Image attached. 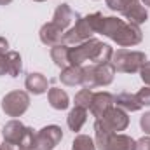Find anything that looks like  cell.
Masks as SVG:
<instances>
[{"label":"cell","mask_w":150,"mask_h":150,"mask_svg":"<svg viewBox=\"0 0 150 150\" xmlns=\"http://www.w3.org/2000/svg\"><path fill=\"white\" fill-rule=\"evenodd\" d=\"M136 150H150V136L145 134L143 138L136 140Z\"/></svg>","instance_id":"obj_29"},{"label":"cell","mask_w":150,"mask_h":150,"mask_svg":"<svg viewBox=\"0 0 150 150\" xmlns=\"http://www.w3.org/2000/svg\"><path fill=\"white\" fill-rule=\"evenodd\" d=\"M93 35H94V30H93V26H91L89 18H87V16H80V18L75 21L74 26L65 32L63 44L68 45V47H74V45H79V44H82V42L93 38Z\"/></svg>","instance_id":"obj_6"},{"label":"cell","mask_w":150,"mask_h":150,"mask_svg":"<svg viewBox=\"0 0 150 150\" xmlns=\"http://www.w3.org/2000/svg\"><path fill=\"white\" fill-rule=\"evenodd\" d=\"M86 120H87V110L80 108V107H74L68 113V117H67V124H68L70 131H74V133H79L82 129Z\"/></svg>","instance_id":"obj_20"},{"label":"cell","mask_w":150,"mask_h":150,"mask_svg":"<svg viewBox=\"0 0 150 150\" xmlns=\"http://www.w3.org/2000/svg\"><path fill=\"white\" fill-rule=\"evenodd\" d=\"M0 150H19L16 145H12V143H9V142H4L2 145H0Z\"/></svg>","instance_id":"obj_32"},{"label":"cell","mask_w":150,"mask_h":150,"mask_svg":"<svg viewBox=\"0 0 150 150\" xmlns=\"http://www.w3.org/2000/svg\"><path fill=\"white\" fill-rule=\"evenodd\" d=\"M115 107L122 108L124 112H138V110L143 108L142 103H140V100H138V96L133 94V93H126V91L119 93L115 96Z\"/></svg>","instance_id":"obj_17"},{"label":"cell","mask_w":150,"mask_h":150,"mask_svg":"<svg viewBox=\"0 0 150 150\" xmlns=\"http://www.w3.org/2000/svg\"><path fill=\"white\" fill-rule=\"evenodd\" d=\"M112 107H115V96H113L112 93H108V91H98L93 96L89 112L93 113V117L101 119Z\"/></svg>","instance_id":"obj_9"},{"label":"cell","mask_w":150,"mask_h":150,"mask_svg":"<svg viewBox=\"0 0 150 150\" xmlns=\"http://www.w3.org/2000/svg\"><path fill=\"white\" fill-rule=\"evenodd\" d=\"M7 63H9V75L11 77H19L23 72V59L18 51H7Z\"/></svg>","instance_id":"obj_22"},{"label":"cell","mask_w":150,"mask_h":150,"mask_svg":"<svg viewBox=\"0 0 150 150\" xmlns=\"http://www.w3.org/2000/svg\"><path fill=\"white\" fill-rule=\"evenodd\" d=\"M25 87H26V91L30 94L40 96V94L49 91V80H47L45 75L40 74V72H30L26 75V79H25Z\"/></svg>","instance_id":"obj_14"},{"label":"cell","mask_w":150,"mask_h":150,"mask_svg":"<svg viewBox=\"0 0 150 150\" xmlns=\"http://www.w3.org/2000/svg\"><path fill=\"white\" fill-rule=\"evenodd\" d=\"M112 54L113 49L108 44L93 37L79 45L70 47L68 59H70V65H75V67H82L87 61L91 65H100V63H108L112 59Z\"/></svg>","instance_id":"obj_1"},{"label":"cell","mask_w":150,"mask_h":150,"mask_svg":"<svg viewBox=\"0 0 150 150\" xmlns=\"http://www.w3.org/2000/svg\"><path fill=\"white\" fill-rule=\"evenodd\" d=\"M93 96H94L93 89H87V87L80 89V91L75 94V107H80V108H86V110H89V107H91V101H93Z\"/></svg>","instance_id":"obj_24"},{"label":"cell","mask_w":150,"mask_h":150,"mask_svg":"<svg viewBox=\"0 0 150 150\" xmlns=\"http://www.w3.org/2000/svg\"><path fill=\"white\" fill-rule=\"evenodd\" d=\"M12 0H0V5H9Z\"/></svg>","instance_id":"obj_33"},{"label":"cell","mask_w":150,"mask_h":150,"mask_svg":"<svg viewBox=\"0 0 150 150\" xmlns=\"http://www.w3.org/2000/svg\"><path fill=\"white\" fill-rule=\"evenodd\" d=\"M113 134V131L103 122V119H96L94 122V143H96V149L103 150L107 142L110 140V136Z\"/></svg>","instance_id":"obj_19"},{"label":"cell","mask_w":150,"mask_h":150,"mask_svg":"<svg viewBox=\"0 0 150 150\" xmlns=\"http://www.w3.org/2000/svg\"><path fill=\"white\" fill-rule=\"evenodd\" d=\"M61 140H63V129L56 124H49L37 131L33 150H54Z\"/></svg>","instance_id":"obj_7"},{"label":"cell","mask_w":150,"mask_h":150,"mask_svg":"<svg viewBox=\"0 0 150 150\" xmlns=\"http://www.w3.org/2000/svg\"><path fill=\"white\" fill-rule=\"evenodd\" d=\"M9 51V40L5 37H0V54H5Z\"/></svg>","instance_id":"obj_31"},{"label":"cell","mask_w":150,"mask_h":150,"mask_svg":"<svg viewBox=\"0 0 150 150\" xmlns=\"http://www.w3.org/2000/svg\"><path fill=\"white\" fill-rule=\"evenodd\" d=\"M142 107H150V86H143L138 93H136Z\"/></svg>","instance_id":"obj_26"},{"label":"cell","mask_w":150,"mask_h":150,"mask_svg":"<svg viewBox=\"0 0 150 150\" xmlns=\"http://www.w3.org/2000/svg\"><path fill=\"white\" fill-rule=\"evenodd\" d=\"M140 127L145 134L150 136V112H145L142 117H140Z\"/></svg>","instance_id":"obj_27"},{"label":"cell","mask_w":150,"mask_h":150,"mask_svg":"<svg viewBox=\"0 0 150 150\" xmlns=\"http://www.w3.org/2000/svg\"><path fill=\"white\" fill-rule=\"evenodd\" d=\"M35 131L28 126H25L21 120L12 119L9 120L4 129H2V136L4 142H9L12 145H16L19 150H33L35 147Z\"/></svg>","instance_id":"obj_2"},{"label":"cell","mask_w":150,"mask_h":150,"mask_svg":"<svg viewBox=\"0 0 150 150\" xmlns=\"http://www.w3.org/2000/svg\"><path fill=\"white\" fill-rule=\"evenodd\" d=\"M9 75V63H7V52L0 54V77Z\"/></svg>","instance_id":"obj_30"},{"label":"cell","mask_w":150,"mask_h":150,"mask_svg":"<svg viewBox=\"0 0 150 150\" xmlns=\"http://www.w3.org/2000/svg\"><path fill=\"white\" fill-rule=\"evenodd\" d=\"M47 101L54 110H67L70 107V96L61 87H51L47 91Z\"/></svg>","instance_id":"obj_16"},{"label":"cell","mask_w":150,"mask_h":150,"mask_svg":"<svg viewBox=\"0 0 150 150\" xmlns=\"http://www.w3.org/2000/svg\"><path fill=\"white\" fill-rule=\"evenodd\" d=\"M101 119H103V122L112 129L113 133L126 131V129H127V126H129V117H127V112H124V110H122V108H119V107H112V108L105 113Z\"/></svg>","instance_id":"obj_11"},{"label":"cell","mask_w":150,"mask_h":150,"mask_svg":"<svg viewBox=\"0 0 150 150\" xmlns=\"http://www.w3.org/2000/svg\"><path fill=\"white\" fill-rule=\"evenodd\" d=\"M80 16L75 12L74 9L68 5V4H61V5H58L56 9H54V14H52V23L54 25H58L61 30H68V28H72L74 26V23L79 19Z\"/></svg>","instance_id":"obj_10"},{"label":"cell","mask_w":150,"mask_h":150,"mask_svg":"<svg viewBox=\"0 0 150 150\" xmlns=\"http://www.w3.org/2000/svg\"><path fill=\"white\" fill-rule=\"evenodd\" d=\"M68 51L70 47L65 45V44H58L54 47H51V59L54 61V65L58 68H67L70 65V59H68Z\"/></svg>","instance_id":"obj_21"},{"label":"cell","mask_w":150,"mask_h":150,"mask_svg":"<svg viewBox=\"0 0 150 150\" xmlns=\"http://www.w3.org/2000/svg\"><path fill=\"white\" fill-rule=\"evenodd\" d=\"M122 16L127 23H133V25H143L149 21V11L147 7L142 4V0H133L124 11H122Z\"/></svg>","instance_id":"obj_13"},{"label":"cell","mask_w":150,"mask_h":150,"mask_svg":"<svg viewBox=\"0 0 150 150\" xmlns=\"http://www.w3.org/2000/svg\"><path fill=\"white\" fill-rule=\"evenodd\" d=\"M103 150H136V140L124 133H113Z\"/></svg>","instance_id":"obj_15"},{"label":"cell","mask_w":150,"mask_h":150,"mask_svg":"<svg viewBox=\"0 0 150 150\" xmlns=\"http://www.w3.org/2000/svg\"><path fill=\"white\" fill-rule=\"evenodd\" d=\"M0 108L7 117H12V119L21 117L30 108V93L28 91H19V89L7 93L2 98Z\"/></svg>","instance_id":"obj_5"},{"label":"cell","mask_w":150,"mask_h":150,"mask_svg":"<svg viewBox=\"0 0 150 150\" xmlns=\"http://www.w3.org/2000/svg\"><path fill=\"white\" fill-rule=\"evenodd\" d=\"M112 40L120 47H133V45H138L143 40V33H142V28L138 25L127 23L124 19V23L120 25V28L117 30V33L113 35Z\"/></svg>","instance_id":"obj_8"},{"label":"cell","mask_w":150,"mask_h":150,"mask_svg":"<svg viewBox=\"0 0 150 150\" xmlns=\"http://www.w3.org/2000/svg\"><path fill=\"white\" fill-rule=\"evenodd\" d=\"M138 74L142 77L143 84H145V86H150V61H145V65L142 67V70H140Z\"/></svg>","instance_id":"obj_28"},{"label":"cell","mask_w":150,"mask_h":150,"mask_svg":"<svg viewBox=\"0 0 150 150\" xmlns=\"http://www.w3.org/2000/svg\"><path fill=\"white\" fill-rule=\"evenodd\" d=\"M147 56L142 51H129V49H117L113 51L110 63L113 65L115 72L120 74H138L145 65Z\"/></svg>","instance_id":"obj_4"},{"label":"cell","mask_w":150,"mask_h":150,"mask_svg":"<svg viewBox=\"0 0 150 150\" xmlns=\"http://www.w3.org/2000/svg\"><path fill=\"white\" fill-rule=\"evenodd\" d=\"M133 0H105V4H107V7L113 11V12H120L122 14V11L131 4Z\"/></svg>","instance_id":"obj_25"},{"label":"cell","mask_w":150,"mask_h":150,"mask_svg":"<svg viewBox=\"0 0 150 150\" xmlns=\"http://www.w3.org/2000/svg\"><path fill=\"white\" fill-rule=\"evenodd\" d=\"M142 4H143L145 7H150V0H142Z\"/></svg>","instance_id":"obj_34"},{"label":"cell","mask_w":150,"mask_h":150,"mask_svg":"<svg viewBox=\"0 0 150 150\" xmlns=\"http://www.w3.org/2000/svg\"><path fill=\"white\" fill-rule=\"evenodd\" d=\"M33 2H47V0H33Z\"/></svg>","instance_id":"obj_35"},{"label":"cell","mask_w":150,"mask_h":150,"mask_svg":"<svg viewBox=\"0 0 150 150\" xmlns=\"http://www.w3.org/2000/svg\"><path fill=\"white\" fill-rule=\"evenodd\" d=\"M84 68V77H82V86L87 89L94 87H107L110 86L115 79V68L108 63H100V65H87Z\"/></svg>","instance_id":"obj_3"},{"label":"cell","mask_w":150,"mask_h":150,"mask_svg":"<svg viewBox=\"0 0 150 150\" xmlns=\"http://www.w3.org/2000/svg\"><path fill=\"white\" fill-rule=\"evenodd\" d=\"M82 77H84V68H82V67L68 65L67 68L61 70L59 80H61V84H65V86L75 87V86H80V84H82Z\"/></svg>","instance_id":"obj_18"},{"label":"cell","mask_w":150,"mask_h":150,"mask_svg":"<svg viewBox=\"0 0 150 150\" xmlns=\"http://www.w3.org/2000/svg\"><path fill=\"white\" fill-rule=\"evenodd\" d=\"M72 150H98L94 138L87 136V134H77L72 143Z\"/></svg>","instance_id":"obj_23"},{"label":"cell","mask_w":150,"mask_h":150,"mask_svg":"<svg viewBox=\"0 0 150 150\" xmlns=\"http://www.w3.org/2000/svg\"><path fill=\"white\" fill-rule=\"evenodd\" d=\"M63 37H65V30H61L58 25H54L52 21L49 23H44L40 26V32H38V38L44 45L47 47H54L58 44H63Z\"/></svg>","instance_id":"obj_12"}]
</instances>
